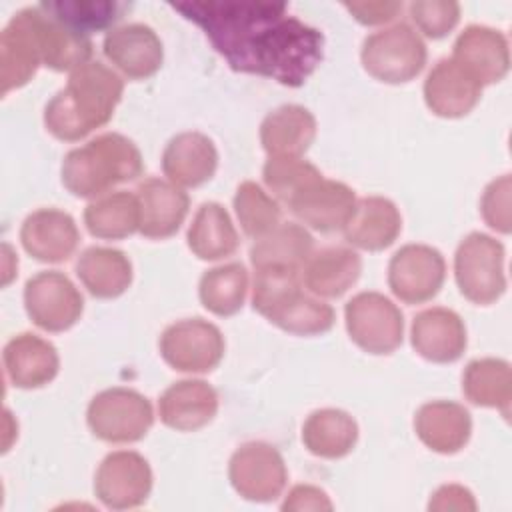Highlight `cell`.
Returning a JSON list of instances; mask_svg holds the SVG:
<instances>
[{
    "mask_svg": "<svg viewBox=\"0 0 512 512\" xmlns=\"http://www.w3.org/2000/svg\"><path fill=\"white\" fill-rule=\"evenodd\" d=\"M86 420L96 438L112 444H128L148 434L154 412L146 396L132 388L116 386L102 390L90 400Z\"/></svg>",
    "mask_w": 512,
    "mask_h": 512,
    "instance_id": "obj_7",
    "label": "cell"
},
{
    "mask_svg": "<svg viewBox=\"0 0 512 512\" xmlns=\"http://www.w3.org/2000/svg\"><path fill=\"white\" fill-rule=\"evenodd\" d=\"M88 232L102 240H122L140 228V210L136 194L110 192L90 202L84 210Z\"/></svg>",
    "mask_w": 512,
    "mask_h": 512,
    "instance_id": "obj_35",
    "label": "cell"
},
{
    "mask_svg": "<svg viewBox=\"0 0 512 512\" xmlns=\"http://www.w3.org/2000/svg\"><path fill=\"white\" fill-rule=\"evenodd\" d=\"M188 248L200 260H220L232 256L238 248V232L230 214L218 202H204L186 234Z\"/></svg>",
    "mask_w": 512,
    "mask_h": 512,
    "instance_id": "obj_33",
    "label": "cell"
},
{
    "mask_svg": "<svg viewBox=\"0 0 512 512\" xmlns=\"http://www.w3.org/2000/svg\"><path fill=\"white\" fill-rule=\"evenodd\" d=\"M410 18L424 36L438 40L458 24L460 4L452 0H418L410 4Z\"/></svg>",
    "mask_w": 512,
    "mask_h": 512,
    "instance_id": "obj_40",
    "label": "cell"
},
{
    "mask_svg": "<svg viewBox=\"0 0 512 512\" xmlns=\"http://www.w3.org/2000/svg\"><path fill=\"white\" fill-rule=\"evenodd\" d=\"M124 92L120 76L102 62H88L72 70L62 88L44 108L46 130L64 142H76L104 126Z\"/></svg>",
    "mask_w": 512,
    "mask_h": 512,
    "instance_id": "obj_2",
    "label": "cell"
},
{
    "mask_svg": "<svg viewBox=\"0 0 512 512\" xmlns=\"http://www.w3.org/2000/svg\"><path fill=\"white\" fill-rule=\"evenodd\" d=\"M462 392L472 404L500 408L508 418L512 400L510 364L500 358L472 360L462 374Z\"/></svg>",
    "mask_w": 512,
    "mask_h": 512,
    "instance_id": "obj_34",
    "label": "cell"
},
{
    "mask_svg": "<svg viewBox=\"0 0 512 512\" xmlns=\"http://www.w3.org/2000/svg\"><path fill=\"white\" fill-rule=\"evenodd\" d=\"M480 96L482 84L452 58L438 60L424 80L426 106L442 118L466 116Z\"/></svg>",
    "mask_w": 512,
    "mask_h": 512,
    "instance_id": "obj_21",
    "label": "cell"
},
{
    "mask_svg": "<svg viewBox=\"0 0 512 512\" xmlns=\"http://www.w3.org/2000/svg\"><path fill=\"white\" fill-rule=\"evenodd\" d=\"M76 276L94 298L110 300L128 290L132 264L122 250L90 246L76 260Z\"/></svg>",
    "mask_w": 512,
    "mask_h": 512,
    "instance_id": "obj_28",
    "label": "cell"
},
{
    "mask_svg": "<svg viewBox=\"0 0 512 512\" xmlns=\"http://www.w3.org/2000/svg\"><path fill=\"white\" fill-rule=\"evenodd\" d=\"M248 292V272L242 264L230 262L206 270L200 278L198 294L202 306L216 316L236 314Z\"/></svg>",
    "mask_w": 512,
    "mask_h": 512,
    "instance_id": "obj_37",
    "label": "cell"
},
{
    "mask_svg": "<svg viewBox=\"0 0 512 512\" xmlns=\"http://www.w3.org/2000/svg\"><path fill=\"white\" fill-rule=\"evenodd\" d=\"M34 26L44 66L56 72H72L90 62L92 42L46 14L40 6H34Z\"/></svg>",
    "mask_w": 512,
    "mask_h": 512,
    "instance_id": "obj_30",
    "label": "cell"
},
{
    "mask_svg": "<svg viewBox=\"0 0 512 512\" xmlns=\"http://www.w3.org/2000/svg\"><path fill=\"white\" fill-rule=\"evenodd\" d=\"M402 230V218L396 204L382 196L356 200V208L344 226L346 240L368 252H378L394 244Z\"/></svg>",
    "mask_w": 512,
    "mask_h": 512,
    "instance_id": "obj_26",
    "label": "cell"
},
{
    "mask_svg": "<svg viewBox=\"0 0 512 512\" xmlns=\"http://www.w3.org/2000/svg\"><path fill=\"white\" fill-rule=\"evenodd\" d=\"M414 428L422 444L438 454H454L462 450L472 432L470 412L448 400L426 402L418 408Z\"/></svg>",
    "mask_w": 512,
    "mask_h": 512,
    "instance_id": "obj_25",
    "label": "cell"
},
{
    "mask_svg": "<svg viewBox=\"0 0 512 512\" xmlns=\"http://www.w3.org/2000/svg\"><path fill=\"white\" fill-rule=\"evenodd\" d=\"M2 360L8 380L24 390L46 386L56 378L60 368L54 344L30 332L10 338L4 346Z\"/></svg>",
    "mask_w": 512,
    "mask_h": 512,
    "instance_id": "obj_22",
    "label": "cell"
},
{
    "mask_svg": "<svg viewBox=\"0 0 512 512\" xmlns=\"http://www.w3.org/2000/svg\"><path fill=\"white\" fill-rule=\"evenodd\" d=\"M152 490V470L144 456L132 450L110 452L94 476V494L112 510L136 508Z\"/></svg>",
    "mask_w": 512,
    "mask_h": 512,
    "instance_id": "obj_12",
    "label": "cell"
},
{
    "mask_svg": "<svg viewBox=\"0 0 512 512\" xmlns=\"http://www.w3.org/2000/svg\"><path fill=\"white\" fill-rule=\"evenodd\" d=\"M288 208L306 226L318 232L344 230L356 208L354 190L342 182L316 178L298 190L290 200Z\"/></svg>",
    "mask_w": 512,
    "mask_h": 512,
    "instance_id": "obj_14",
    "label": "cell"
},
{
    "mask_svg": "<svg viewBox=\"0 0 512 512\" xmlns=\"http://www.w3.org/2000/svg\"><path fill=\"white\" fill-rule=\"evenodd\" d=\"M228 476L242 498L270 502L284 490L288 472L274 446L266 442H246L232 454Z\"/></svg>",
    "mask_w": 512,
    "mask_h": 512,
    "instance_id": "obj_13",
    "label": "cell"
},
{
    "mask_svg": "<svg viewBox=\"0 0 512 512\" xmlns=\"http://www.w3.org/2000/svg\"><path fill=\"white\" fill-rule=\"evenodd\" d=\"M426 56L424 40L404 22L370 34L360 52L364 70L386 84H404L416 78L426 64Z\"/></svg>",
    "mask_w": 512,
    "mask_h": 512,
    "instance_id": "obj_5",
    "label": "cell"
},
{
    "mask_svg": "<svg viewBox=\"0 0 512 512\" xmlns=\"http://www.w3.org/2000/svg\"><path fill=\"white\" fill-rule=\"evenodd\" d=\"M104 56L130 80L154 76L164 60L158 34L140 22L112 28L102 44Z\"/></svg>",
    "mask_w": 512,
    "mask_h": 512,
    "instance_id": "obj_16",
    "label": "cell"
},
{
    "mask_svg": "<svg viewBox=\"0 0 512 512\" xmlns=\"http://www.w3.org/2000/svg\"><path fill=\"white\" fill-rule=\"evenodd\" d=\"M252 306L268 322L296 336L324 334L334 326L332 306L300 290V272L288 268L254 270Z\"/></svg>",
    "mask_w": 512,
    "mask_h": 512,
    "instance_id": "obj_4",
    "label": "cell"
},
{
    "mask_svg": "<svg viewBox=\"0 0 512 512\" xmlns=\"http://www.w3.org/2000/svg\"><path fill=\"white\" fill-rule=\"evenodd\" d=\"M24 308L38 328L64 332L80 320L84 298L66 274L44 270L26 282Z\"/></svg>",
    "mask_w": 512,
    "mask_h": 512,
    "instance_id": "obj_10",
    "label": "cell"
},
{
    "mask_svg": "<svg viewBox=\"0 0 512 512\" xmlns=\"http://www.w3.org/2000/svg\"><path fill=\"white\" fill-rule=\"evenodd\" d=\"M80 240L78 226L68 212L58 208H40L26 216L20 228L24 250L38 262L68 260Z\"/></svg>",
    "mask_w": 512,
    "mask_h": 512,
    "instance_id": "obj_17",
    "label": "cell"
},
{
    "mask_svg": "<svg viewBox=\"0 0 512 512\" xmlns=\"http://www.w3.org/2000/svg\"><path fill=\"white\" fill-rule=\"evenodd\" d=\"M262 176H264V184L268 186V190L274 192V196H278L280 200H284L288 204V200L298 190H302L306 184L314 182L322 174L316 166H312L310 162H306L302 158L270 156L264 164Z\"/></svg>",
    "mask_w": 512,
    "mask_h": 512,
    "instance_id": "obj_39",
    "label": "cell"
},
{
    "mask_svg": "<svg viewBox=\"0 0 512 512\" xmlns=\"http://www.w3.org/2000/svg\"><path fill=\"white\" fill-rule=\"evenodd\" d=\"M38 6L46 14L86 38L90 32H100L116 24L126 14V10H130V4L116 0H58L40 2Z\"/></svg>",
    "mask_w": 512,
    "mask_h": 512,
    "instance_id": "obj_36",
    "label": "cell"
},
{
    "mask_svg": "<svg viewBox=\"0 0 512 512\" xmlns=\"http://www.w3.org/2000/svg\"><path fill=\"white\" fill-rule=\"evenodd\" d=\"M330 508H332V502L328 500L326 492L308 484L294 486L282 504V510H330Z\"/></svg>",
    "mask_w": 512,
    "mask_h": 512,
    "instance_id": "obj_43",
    "label": "cell"
},
{
    "mask_svg": "<svg viewBox=\"0 0 512 512\" xmlns=\"http://www.w3.org/2000/svg\"><path fill=\"white\" fill-rule=\"evenodd\" d=\"M344 320L350 340L368 354H390L402 344V312L380 292L352 296L346 302Z\"/></svg>",
    "mask_w": 512,
    "mask_h": 512,
    "instance_id": "obj_8",
    "label": "cell"
},
{
    "mask_svg": "<svg viewBox=\"0 0 512 512\" xmlns=\"http://www.w3.org/2000/svg\"><path fill=\"white\" fill-rule=\"evenodd\" d=\"M218 410V394L204 380H180L164 390L158 402L160 420L180 432L206 426Z\"/></svg>",
    "mask_w": 512,
    "mask_h": 512,
    "instance_id": "obj_24",
    "label": "cell"
},
{
    "mask_svg": "<svg viewBox=\"0 0 512 512\" xmlns=\"http://www.w3.org/2000/svg\"><path fill=\"white\" fill-rule=\"evenodd\" d=\"M216 166V146L202 132L176 134L162 154V170L176 186L196 188L214 176Z\"/></svg>",
    "mask_w": 512,
    "mask_h": 512,
    "instance_id": "obj_23",
    "label": "cell"
},
{
    "mask_svg": "<svg viewBox=\"0 0 512 512\" xmlns=\"http://www.w3.org/2000/svg\"><path fill=\"white\" fill-rule=\"evenodd\" d=\"M42 64L38 34L34 26V6L16 12L0 34V84L2 94L32 80Z\"/></svg>",
    "mask_w": 512,
    "mask_h": 512,
    "instance_id": "obj_15",
    "label": "cell"
},
{
    "mask_svg": "<svg viewBox=\"0 0 512 512\" xmlns=\"http://www.w3.org/2000/svg\"><path fill=\"white\" fill-rule=\"evenodd\" d=\"M144 170L140 150L122 134L106 132L70 150L62 162V184L78 198H94L112 186L138 178Z\"/></svg>",
    "mask_w": 512,
    "mask_h": 512,
    "instance_id": "obj_3",
    "label": "cell"
},
{
    "mask_svg": "<svg viewBox=\"0 0 512 512\" xmlns=\"http://www.w3.org/2000/svg\"><path fill=\"white\" fill-rule=\"evenodd\" d=\"M314 240L300 224H278L270 234L258 238L250 248V262L258 268H288L302 272L314 254Z\"/></svg>",
    "mask_w": 512,
    "mask_h": 512,
    "instance_id": "obj_31",
    "label": "cell"
},
{
    "mask_svg": "<svg viewBox=\"0 0 512 512\" xmlns=\"http://www.w3.org/2000/svg\"><path fill=\"white\" fill-rule=\"evenodd\" d=\"M430 510H474L476 504L472 500V494L470 490H466L464 486H458V484H446L442 488H438L434 492V498L430 500Z\"/></svg>",
    "mask_w": 512,
    "mask_h": 512,
    "instance_id": "obj_44",
    "label": "cell"
},
{
    "mask_svg": "<svg viewBox=\"0 0 512 512\" xmlns=\"http://www.w3.org/2000/svg\"><path fill=\"white\" fill-rule=\"evenodd\" d=\"M362 272L360 256L344 246L324 248L308 258L302 268L304 286L322 298L342 296Z\"/></svg>",
    "mask_w": 512,
    "mask_h": 512,
    "instance_id": "obj_29",
    "label": "cell"
},
{
    "mask_svg": "<svg viewBox=\"0 0 512 512\" xmlns=\"http://www.w3.org/2000/svg\"><path fill=\"white\" fill-rule=\"evenodd\" d=\"M316 138V118L298 104L272 110L260 124V142L270 156L300 158Z\"/></svg>",
    "mask_w": 512,
    "mask_h": 512,
    "instance_id": "obj_27",
    "label": "cell"
},
{
    "mask_svg": "<svg viewBox=\"0 0 512 512\" xmlns=\"http://www.w3.org/2000/svg\"><path fill=\"white\" fill-rule=\"evenodd\" d=\"M446 278L444 256L426 244L402 246L388 264V286L406 304L432 300Z\"/></svg>",
    "mask_w": 512,
    "mask_h": 512,
    "instance_id": "obj_11",
    "label": "cell"
},
{
    "mask_svg": "<svg viewBox=\"0 0 512 512\" xmlns=\"http://www.w3.org/2000/svg\"><path fill=\"white\" fill-rule=\"evenodd\" d=\"M410 340L424 360L448 364L456 362L466 348V326L454 310L434 306L414 316Z\"/></svg>",
    "mask_w": 512,
    "mask_h": 512,
    "instance_id": "obj_20",
    "label": "cell"
},
{
    "mask_svg": "<svg viewBox=\"0 0 512 512\" xmlns=\"http://www.w3.org/2000/svg\"><path fill=\"white\" fill-rule=\"evenodd\" d=\"M358 440L356 420L338 408L316 410L302 426V442L310 454L336 460L352 452Z\"/></svg>",
    "mask_w": 512,
    "mask_h": 512,
    "instance_id": "obj_32",
    "label": "cell"
},
{
    "mask_svg": "<svg viewBox=\"0 0 512 512\" xmlns=\"http://www.w3.org/2000/svg\"><path fill=\"white\" fill-rule=\"evenodd\" d=\"M452 60L468 70L482 86L500 82L510 68L508 40L500 30L480 24L466 26L454 42Z\"/></svg>",
    "mask_w": 512,
    "mask_h": 512,
    "instance_id": "obj_18",
    "label": "cell"
},
{
    "mask_svg": "<svg viewBox=\"0 0 512 512\" xmlns=\"http://www.w3.org/2000/svg\"><path fill=\"white\" fill-rule=\"evenodd\" d=\"M484 222L502 234L510 232V174L492 180L480 200Z\"/></svg>",
    "mask_w": 512,
    "mask_h": 512,
    "instance_id": "obj_41",
    "label": "cell"
},
{
    "mask_svg": "<svg viewBox=\"0 0 512 512\" xmlns=\"http://www.w3.org/2000/svg\"><path fill=\"white\" fill-rule=\"evenodd\" d=\"M360 24L376 26L390 22L400 10V2H362V4H346L344 6Z\"/></svg>",
    "mask_w": 512,
    "mask_h": 512,
    "instance_id": "obj_42",
    "label": "cell"
},
{
    "mask_svg": "<svg viewBox=\"0 0 512 512\" xmlns=\"http://www.w3.org/2000/svg\"><path fill=\"white\" fill-rule=\"evenodd\" d=\"M454 278L466 300L480 306L496 302L506 290L504 246L488 234H468L454 254Z\"/></svg>",
    "mask_w": 512,
    "mask_h": 512,
    "instance_id": "obj_6",
    "label": "cell"
},
{
    "mask_svg": "<svg viewBox=\"0 0 512 512\" xmlns=\"http://www.w3.org/2000/svg\"><path fill=\"white\" fill-rule=\"evenodd\" d=\"M176 12L200 26L214 50L236 72L302 86L322 62L324 36L288 12L286 4L264 0L172 2Z\"/></svg>",
    "mask_w": 512,
    "mask_h": 512,
    "instance_id": "obj_1",
    "label": "cell"
},
{
    "mask_svg": "<svg viewBox=\"0 0 512 512\" xmlns=\"http://www.w3.org/2000/svg\"><path fill=\"white\" fill-rule=\"evenodd\" d=\"M136 200L140 210L138 232L150 240H164L176 234L190 206L184 190L160 178L142 180L136 188Z\"/></svg>",
    "mask_w": 512,
    "mask_h": 512,
    "instance_id": "obj_19",
    "label": "cell"
},
{
    "mask_svg": "<svg viewBox=\"0 0 512 512\" xmlns=\"http://www.w3.org/2000/svg\"><path fill=\"white\" fill-rule=\"evenodd\" d=\"M234 210L246 236L258 240L280 224V206L256 182H242L234 194Z\"/></svg>",
    "mask_w": 512,
    "mask_h": 512,
    "instance_id": "obj_38",
    "label": "cell"
},
{
    "mask_svg": "<svg viewBox=\"0 0 512 512\" xmlns=\"http://www.w3.org/2000/svg\"><path fill=\"white\" fill-rule=\"evenodd\" d=\"M160 354L178 372L204 374L224 356V336L212 322L186 318L170 324L160 336Z\"/></svg>",
    "mask_w": 512,
    "mask_h": 512,
    "instance_id": "obj_9",
    "label": "cell"
}]
</instances>
